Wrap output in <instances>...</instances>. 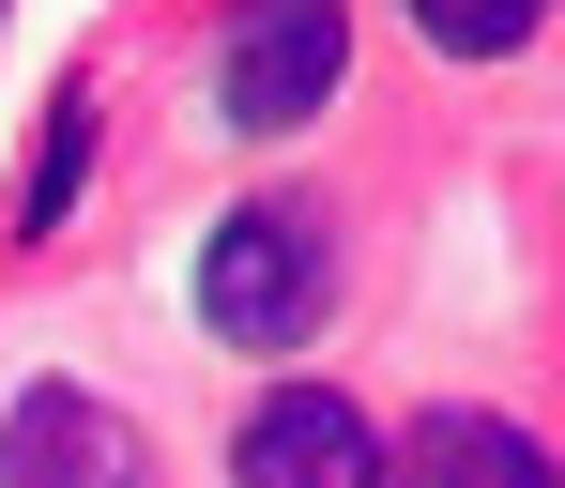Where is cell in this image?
Returning a JSON list of instances; mask_svg holds the SVG:
<instances>
[{
	"instance_id": "6da1fadb",
	"label": "cell",
	"mask_w": 565,
	"mask_h": 488,
	"mask_svg": "<svg viewBox=\"0 0 565 488\" xmlns=\"http://www.w3.org/2000/svg\"><path fill=\"white\" fill-rule=\"evenodd\" d=\"M321 305H337V229H321L306 198H245V214L199 245V321H214L230 351H306Z\"/></svg>"
},
{
	"instance_id": "52a82bcc",
	"label": "cell",
	"mask_w": 565,
	"mask_h": 488,
	"mask_svg": "<svg viewBox=\"0 0 565 488\" xmlns=\"http://www.w3.org/2000/svg\"><path fill=\"white\" fill-rule=\"evenodd\" d=\"M535 15H551V0H413V31H428L444 62H504V46H535Z\"/></svg>"
},
{
	"instance_id": "7a4b0ae2",
	"label": "cell",
	"mask_w": 565,
	"mask_h": 488,
	"mask_svg": "<svg viewBox=\"0 0 565 488\" xmlns=\"http://www.w3.org/2000/svg\"><path fill=\"white\" fill-rule=\"evenodd\" d=\"M337 77H352V15H337V0H245V15H230V46H214V107H230L245 138L321 122Z\"/></svg>"
},
{
	"instance_id": "5b68a950",
	"label": "cell",
	"mask_w": 565,
	"mask_h": 488,
	"mask_svg": "<svg viewBox=\"0 0 565 488\" xmlns=\"http://www.w3.org/2000/svg\"><path fill=\"white\" fill-rule=\"evenodd\" d=\"M367 488H565L504 412H413L397 443H382V474Z\"/></svg>"
},
{
	"instance_id": "8992f818",
	"label": "cell",
	"mask_w": 565,
	"mask_h": 488,
	"mask_svg": "<svg viewBox=\"0 0 565 488\" xmlns=\"http://www.w3.org/2000/svg\"><path fill=\"white\" fill-rule=\"evenodd\" d=\"M93 138H107L93 77H62V93H46V138H31V184H15V229H31V245L77 214V184H93Z\"/></svg>"
},
{
	"instance_id": "277c9868",
	"label": "cell",
	"mask_w": 565,
	"mask_h": 488,
	"mask_svg": "<svg viewBox=\"0 0 565 488\" xmlns=\"http://www.w3.org/2000/svg\"><path fill=\"white\" fill-rule=\"evenodd\" d=\"M230 474H245V488H367V474H382V443H367V412H352L337 382H276L260 412H245Z\"/></svg>"
},
{
	"instance_id": "3957f363",
	"label": "cell",
	"mask_w": 565,
	"mask_h": 488,
	"mask_svg": "<svg viewBox=\"0 0 565 488\" xmlns=\"http://www.w3.org/2000/svg\"><path fill=\"white\" fill-rule=\"evenodd\" d=\"M0 488H153V443L77 382H31L0 412Z\"/></svg>"
}]
</instances>
